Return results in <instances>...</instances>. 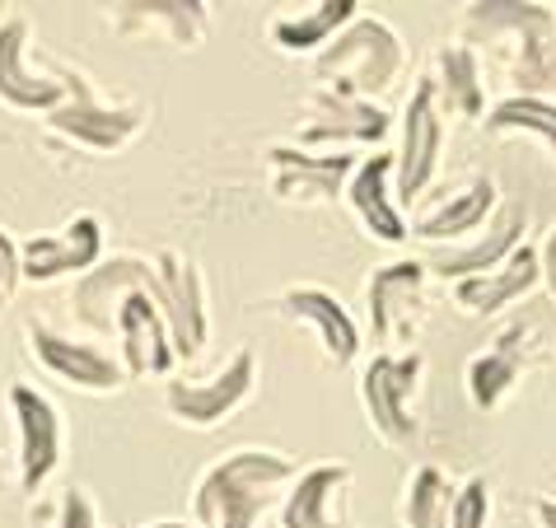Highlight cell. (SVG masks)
<instances>
[{
	"label": "cell",
	"mask_w": 556,
	"mask_h": 528,
	"mask_svg": "<svg viewBox=\"0 0 556 528\" xmlns=\"http://www.w3.org/2000/svg\"><path fill=\"white\" fill-rule=\"evenodd\" d=\"M300 477V463L276 449H235L197 481V528H257L276 487Z\"/></svg>",
	"instance_id": "cell-1"
},
{
	"label": "cell",
	"mask_w": 556,
	"mask_h": 528,
	"mask_svg": "<svg viewBox=\"0 0 556 528\" xmlns=\"http://www.w3.org/2000/svg\"><path fill=\"white\" fill-rule=\"evenodd\" d=\"M403 66H407V52L397 28L389 20H379V14H361L314 56V80L318 89H332V95L375 103L397 85Z\"/></svg>",
	"instance_id": "cell-2"
},
{
	"label": "cell",
	"mask_w": 556,
	"mask_h": 528,
	"mask_svg": "<svg viewBox=\"0 0 556 528\" xmlns=\"http://www.w3.org/2000/svg\"><path fill=\"white\" fill-rule=\"evenodd\" d=\"M421 351H379L375 361L361 369V402L365 416L389 444H412L416 440V412L412 398L421 388Z\"/></svg>",
	"instance_id": "cell-3"
},
{
	"label": "cell",
	"mask_w": 556,
	"mask_h": 528,
	"mask_svg": "<svg viewBox=\"0 0 556 528\" xmlns=\"http://www.w3.org/2000/svg\"><path fill=\"white\" fill-rule=\"evenodd\" d=\"M56 80L66 85V103L48 113V127L56 136H66V141L85 146V150H122L127 141H136L146 127V113L141 108H113L103 103L94 89L85 85V75H75L66 66H56Z\"/></svg>",
	"instance_id": "cell-4"
},
{
	"label": "cell",
	"mask_w": 556,
	"mask_h": 528,
	"mask_svg": "<svg viewBox=\"0 0 556 528\" xmlns=\"http://www.w3.org/2000/svg\"><path fill=\"white\" fill-rule=\"evenodd\" d=\"M253 388H257V355L243 347L229 355L211 379H168L164 407L174 412L182 426L206 430V426H220L229 412H239L243 402L253 398Z\"/></svg>",
	"instance_id": "cell-5"
},
{
	"label": "cell",
	"mask_w": 556,
	"mask_h": 528,
	"mask_svg": "<svg viewBox=\"0 0 556 528\" xmlns=\"http://www.w3.org/2000/svg\"><path fill=\"white\" fill-rule=\"evenodd\" d=\"M440 150H444V108L435 99V80H421L407 99L403 113V150L393 154V192L407 201H421L426 188L440 174Z\"/></svg>",
	"instance_id": "cell-6"
},
{
	"label": "cell",
	"mask_w": 556,
	"mask_h": 528,
	"mask_svg": "<svg viewBox=\"0 0 556 528\" xmlns=\"http://www.w3.org/2000/svg\"><path fill=\"white\" fill-rule=\"evenodd\" d=\"M117 347H122V375L127 379H150L174 369V337H168L164 309H160V281H146L122 294L117 304Z\"/></svg>",
	"instance_id": "cell-7"
},
{
	"label": "cell",
	"mask_w": 556,
	"mask_h": 528,
	"mask_svg": "<svg viewBox=\"0 0 556 528\" xmlns=\"http://www.w3.org/2000/svg\"><path fill=\"white\" fill-rule=\"evenodd\" d=\"M154 281H160V309H164L168 337H174V355L178 361L202 355L211 337V318H206V286L197 262L164 248V253H154Z\"/></svg>",
	"instance_id": "cell-8"
},
{
	"label": "cell",
	"mask_w": 556,
	"mask_h": 528,
	"mask_svg": "<svg viewBox=\"0 0 556 528\" xmlns=\"http://www.w3.org/2000/svg\"><path fill=\"white\" fill-rule=\"evenodd\" d=\"M271 160V192L281 201H300V206H328L346 192V183L361 164V154H346V150H300V146H271L267 150Z\"/></svg>",
	"instance_id": "cell-9"
},
{
	"label": "cell",
	"mask_w": 556,
	"mask_h": 528,
	"mask_svg": "<svg viewBox=\"0 0 556 528\" xmlns=\"http://www.w3.org/2000/svg\"><path fill=\"white\" fill-rule=\"evenodd\" d=\"M10 412H14V430H20V487L38 491L42 481L56 473L61 449H66L61 412L52 407L48 393H38L34 384L10 388Z\"/></svg>",
	"instance_id": "cell-10"
},
{
	"label": "cell",
	"mask_w": 556,
	"mask_h": 528,
	"mask_svg": "<svg viewBox=\"0 0 556 528\" xmlns=\"http://www.w3.org/2000/svg\"><path fill=\"white\" fill-rule=\"evenodd\" d=\"M103 262V225L94 215H75L56 235H34L20 248V276L24 281H56L71 272H94Z\"/></svg>",
	"instance_id": "cell-11"
},
{
	"label": "cell",
	"mask_w": 556,
	"mask_h": 528,
	"mask_svg": "<svg viewBox=\"0 0 556 528\" xmlns=\"http://www.w3.org/2000/svg\"><path fill=\"white\" fill-rule=\"evenodd\" d=\"M28 351L38 355V365L48 369L52 379L85 388V393H117L127 375H122V361H113L99 347H85V341H71L42 323H28Z\"/></svg>",
	"instance_id": "cell-12"
},
{
	"label": "cell",
	"mask_w": 556,
	"mask_h": 528,
	"mask_svg": "<svg viewBox=\"0 0 556 528\" xmlns=\"http://www.w3.org/2000/svg\"><path fill=\"white\" fill-rule=\"evenodd\" d=\"M426 262H389L369 276L365 304H369V328H375L379 347H412V304L421 300L426 286Z\"/></svg>",
	"instance_id": "cell-13"
},
{
	"label": "cell",
	"mask_w": 556,
	"mask_h": 528,
	"mask_svg": "<svg viewBox=\"0 0 556 528\" xmlns=\"http://www.w3.org/2000/svg\"><path fill=\"white\" fill-rule=\"evenodd\" d=\"M0 103L20 113H56L66 103V85L56 75H42L28 66V20L10 14L0 24Z\"/></svg>",
	"instance_id": "cell-14"
},
{
	"label": "cell",
	"mask_w": 556,
	"mask_h": 528,
	"mask_svg": "<svg viewBox=\"0 0 556 528\" xmlns=\"http://www.w3.org/2000/svg\"><path fill=\"white\" fill-rule=\"evenodd\" d=\"M108 24L117 38H168L174 48H197L206 38V5L202 0H122L108 5Z\"/></svg>",
	"instance_id": "cell-15"
},
{
	"label": "cell",
	"mask_w": 556,
	"mask_h": 528,
	"mask_svg": "<svg viewBox=\"0 0 556 528\" xmlns=\"http://www.w3.org/2000/svg\"><path fill=\"white\" fill-rule=\"evenodd\" d=\"M308 113H314V117H308V127L300 131V150H308V146H337V141L375 146L393 127V117L383 113L379 103L346 99V95H332V89H314Z\"/></svg>",
	"instance_id": "cell-16"
},
{
	"label": "cell",
	"mask_w": 556,
	"mask_h": 528,
	"mask_svg": "<svg viewBox=\"0 0 556 528\" xmlns=\"http://www.w3.org/2000/svg\"><path fill=\"white\" fill-rule=\"evenodd\" d=\"M346 201L355 211V221L365 225L369 239L379 243H403L407 235V221H403V206H397V192H393V154H365L355 164V174L346 183Z\"/></svg>",
	"instance_id": "cell-17"
},
{
	"label": "cell",
	"mask_w": 556,
	"mask_h": 528,
	"mask_svg": "<svg viewBox=\"0 0 556 528\" xmlns=\"http://www.w3.org/2000/svg\"><path fill=\"white\" fill-rule=\"evenodd\" d=\"M281 314L290 323H304V328H314L318 341H323V355L342 369L351 365L355 355H361V328H355V318L346 314V304L337 300L332 290L323 286H295L281 294Z\"/></svg>",
	"instance_id": "cell-18"
},
{
	"label": "cell",
	"mask_w": 556,
	"mask_h": 528,
	"mask_svg": "<svg viewBox=\"0 0 556 528\" xmlns=\"http://www.w3.org/2000/svg\"><path fill=\"white\" fill-rule=\"evenodd\" d=\"M154 281V262L150 257H136V253H122V257H108L99 262L94 272H85V281L75 286V318L94 332H113L117 323V304L122 294Z\"/></svg>",
	"instance_id": "cell-19"
},
{
	"label": "cell",
	"mask_w": 556,
	"mask_h": 528,
	"mask_svg": "<svg viewBox=\"0 0 556 528\" xmlns=\"http://www.w3.org/2000/svg\"><path fill=\"white\" fill-rule=\"evenodd\" d=\"M346 491H351L346 463H318V468L300 473L281 505V528H355L342 515Z\"/></svg>",
	"instance_id": "cell-20"
},
{
	"label": "cell",
	"mask_w": 556,
	"mask_h": 528,
	"mask_svg": "<svg viewBox=\"0 0 556 528\" xmlns=\"http://www.w3.org/2000/svg\"><path fill=\"white\" fill-rule=\"evenodd\" d=\"M538 281H543V262H538V248H515V257L505 262V267L486 272V276H468V281H454V300L463 314H501V309H509L515 300H523Z\"/></svg>",
	"instance_id": "cell-21"
},
{
	"label": "cell",
	"mask_w": 556,
	"mask_h": 528,
	"mask_svg": "<svg viewBox=\"0 0 556 528\" xmlns=\"http://www.w3.org/2000/svg\"><path fill=\"white\" fill-rule=\"evenodd\" d=\"M523 229H529V206H505L501 221L486 229L482 239H472L468 248H450L440 253L430 267H435L444 281H468V276H486L505 267L515 257V248H523Z\"/></svg>",
	"instance_id": "cell-22"
},
{
	"label": "cell",
	"mask_w": 556,
	"mask_h": 528,
	"mask_svg": "<svg viewBox=\"0 0 556 528\" xmlns=\"http://www.w3.org/2000/svg\"><path fill=\"white\" fill-rule=\"evenodd\" d=\"M496 211V178H472L463 192H454L450 201H440L435 211L416 215V225L407 229V235L426 239V243H444V239H463L472 235V229L486 225V215Z\"/></svg>",
	"instance_id": "cell-23"
},
{
	"label": "cell",
	"mask_w": 556,
	"mask_h": 528,
	"mask_svg": "<svg viewBox=\"0 0 556 528\" xmlns=\"http://www.w3.org/2000/svg\"><path fill=\"white\" fill-rule=\"evenodd\" d=\"M435 99L440 108L482 122L486 117V85H482V56H477L468 42H450L435 56Z\"/></svg>",
	"instance_id": "cell-24"
},
{
	"label": "cell",
	"mask_w": 556,
	"mask_h": 528,
	"mask_svg": "<svg viewBox=\"0 0 556 528\" xmlns=\"http://www.w3.org/2000/svg\"><path fill=\"white\" fill-rule=\"evenodd\" d=\"M355 20H361V5H355V0H323V5H308L300 14H290V20H276L271 24V42L281 52H295V56L300 52L318 56Z\"/></svg>",
	"instance_id": "cell-25"
},
{
	"label": "cell",
	"mask_w": 556,
	"mask_h": 528,
	"mask_svg": "<svg viewBox=\"0 0 556 528\" xmlns=\"http://www.w3.org/2000/svg\"><path fill=\"white\" fill-rule=\"evenodd\" d=\"M552 24H556V10L533 5V0H477L463 14L468 38H486V42H519Z\"/></svg>",
	"instance_id": "cell-26"
},
{
	"label": "cell",
	"mask_w": 556,
	"mask_h": 528,
	"mask_svg": "<svg viewBox=\"0 0 556 528\" xmlns=\"http://www.w3.org/2000/svg\"><path fill=\"white\" fill-rule=\"evenodd\" d=\"M523 332L515 328V332H505V337H496V347L491 351H482L477 361L468 365V393H472V402L482 412H491V407H501L505 402V393L519 384V375H523Z\"/></svg>",
	"instance_id": "cell-27"
},
{
	"label": "cell",
	"mask_w": 556,
	"mask_h": 528,
	"mask_svg": "<svg viewBox=\"0 0 556 528\" xmlns=\"http://www.w3.org/2000/svg\"><path fill=\"white\" fill-rule=\"evenodd\" d=\"M509 80L523 99H552L556 103V24L519 38L509 48Z\"/></svg>",
	"instance_id": "cell-28"
},
{
	"label": "cell",
	"mask_w": 556,
	"mask_h": 528,
	"mask_svg": "<svg viewBox=\"0 0 556 528\" xmlns=\"http://www.w3.org/2000/svg\"><path fill=\"white\" fill-rule=\"evenodd\" d=\"M486 136H505V131H529L538 136L552 154H556V103L552 99H523V95H509L501 99L491 113L482 117Z\"/></svg>",
	"instance_id": "cell-29"
},
{
	"label": "cell",
	"mask_w": 556,
	"mask_h": 528,
	"mask_svg": "<svg viewBox=\"0 0 556 528\" xmlns=\"http://www.w3.org/2000/svg\"><path fill=\"white\" fill-rule=\"evenodd\" d=\"M450 505H454V487L435 463H426V468L412 473L407 505H403L407 528H450Z\"/></svg>",
	"instance_id": "cell-30"
},
{
	"label": "cell",
	"mask_w": 556,
	"mask_h": 528,
	"mask_svg": "<svg viewBox=\"0 0 556 528\" xmlns=\"http://www.w3.org/2000/svg\"><path fill=\"white\" fill-rule=\"evenodd\" d=\"M450 528H491V487H486V477H468L454 491Z\"/></svg>",
	"instance_id": "cell-31"
},
{
	"label": "cell",
	"mask_w": 556,
	"mask_h": 528,
	"mask_svg": "<svg viewBox=\"0 0 556 528\" xmlns=\"http://www.w3.org/2000/svg\"><path fill=\"white\" fill-rule=\"evenodd\" d=\"M52 528H99V510H94V501H89V491L71 487L66 495H61Z\"/></svg>",
	"instance_id": "cell-32"
},
{
	"label": "cell",
	"mask_w": 556,
	"mask_h": 528,
	"mask_svg": "<svg viewBox=\"0 0 556 528\" xmlns=\"http://www.w3.org/2000/svg\"><path fill=\"white\" fill-rule=\"evenodd\" d=\"M14 281H20V248H14V239L0 229V300L14 290Z\"/></svg>",
	"instance_id": "cell-33"
},
{
	"label": "cell",
	"mask_w": 556,
	"mask_h": 528,
	"mask_svg": "<svg viewBox=\"0 0 556 528\" xmlns=\"http://www.w3.org/2000/svg\"><path fill=\"white\" fill-rule=\"evenodd\" d=\"M538 262H543V281H547V290L556 294V225H552V235H547V243L538 248Z\"/></svg>",
	"instance_id": "cell-34"
},
{
	"label": "cell",
	"mask_w": 556,
	"mask_h": 528,
	"mask_svg": "<svg viewBox=\"0 0 556 528\" xmlns=\"http://www.w3.org/2000/svg\"><path fill=\"white\" fill-rule=\"evenodd\" d=\"M533 515H538V528H556V501L538 495V501H533Z\"/></svg>",
	"instance_id": "cell-35"
},
{
	"label": "cell",
	"mask_w": 556,
	"mask_h": 528,
	"mask_svg": "<svg viewBox=\"0 0 556 528\" xmlns=\"http://www.w3.org/2000/svg\"><path fill=\"white\" fill-rule=\"evenodd\" d=\"M146 528H197V524H182V519H160V524H146Z\"/></svg>",
	"instance_id": "cell-36"
},
{
	"label": "cell",
	"mask_w": 556,
	"mask_h": 528,
	"mask_svg": "<svg viewBox=\"0 0 556 528\" xmlns=\"http://www.w3.org/2000/svg\"><path fill=\"white\" fill-rule=\"evenodd\" d=\"M0 481H5V473H0Z\"/></svg>",
	"instance_id": "cell-37"
}]
</instances>
